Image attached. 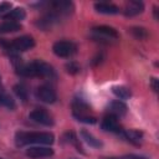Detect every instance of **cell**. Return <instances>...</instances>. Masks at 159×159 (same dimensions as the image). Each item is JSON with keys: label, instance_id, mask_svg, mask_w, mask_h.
Masks as SVG:
<instances>
[{"label": "cell", "instance_id": "obj_1", "mask_svg": "<svg viewBox=\"0 0 159 159\" xmlns=\"http://www.w3.org/2000/svg\"><path fill=\"white\" fill-rule=\"evenodd\" d=\"M16 72L25 77H55V71L52 66L41 60H36L27 65L19 63V66H16Z\"/></svg>", "mask_w": 159, "mask_h": 159}, {"label": "cell", "instance_id": "obj_7", "mask_svg": "<svg viewBox=\"0 0 159 159\" xmlns=\"http://www.w3.org/2000/svg\"><path fill=\"white\" fill-rule=\"evenodd\" d=\"M52 154H53V150L51 148H46V147H32L26 150V155L30 158H34V159L47 158V157H51Z\"/></svg>", "mask_w": 159, "mask_h": 159}, {"label": "cell", "instance_id": "obj_26", "mask_svg": "<svg viewBox=\"0 0 159 159\" xmlns=\"http://www.w3.org/2000/svg\"><path fill=\"white\" fill-rule=\"evenodd\" d=\"M103 159H116V158H103Z\"/></svg>", "mask_w": 159, "mask_h": 159}, {"label": "cell", "instance_id": "obj_17", "mask_svg": "<svg viewBox=\"0 0 159 159\" xmlns=\"http://www.w3.org/2000/svg\"><path fill=\"white\" fill-rule=\"evenodd\" d=\"M129 32L135 37V39H139V40H145L149 34L147 31L145 27H142V26H133L129 29Z\"/></svg>", "mask_w": 159, "mask_h": 159}, {"label": "cell", "instance_id": "obj_9", "mask_svg": "<svg viewBox=\"0 0 159 159\" xmlns=\"http://www.w3.org/2000/svg\"><path fill=\"white\" fill-rule=\"evenodd\" d=\"M144 10V5L142 1H137V0H133V1H129L125 7H124V15L125 16H135L138 14H140L142 11Z\"/></svg>", "mask_w": 159, "mask_h": 159}, {"label": "cell", "instance_id": "obj_3", "mask_svg": "<svg viewBox=\"0 0 159 159\" xmlns=\"http://www.w3.org/2000/svg\"><path fill=\"white\" fill-rule=\"evenodd\" d=\"M52 50L58 57H70L76 52V45L71 41H57L53 43Z\"/></svg>", "mask_w": 159, "mask_h": 159}, {"label": "cell", "instance_id": "obj_8", "mask_svg": "<svg viewBox=\"0 0 159 159\" xmlns=\"http://www.w3.org/2000/svg\"><path fill=\"white\" fill-rule=\"evenodd\" d=\"M102 129L107 130V132H114V133H119L120 132V127L119 123L117 120V117L113 114L106 116L102 120Z\"/></svg>", "mask_w": 159, "mask_h": 159}, {"label": "cell", "instance_id": "obj_5", "mask_svg": "<svg viewBox=\"0 0 159 159\" xmlns=\"http://www.w3.org/2000/svg\"><path fill=\"white\" fill-rule=\"evenodd\" d=\"M29 117H30L31 120H34V122H36V123H40V124H42V125H46V127H50V125L53 124L52 117H51L45 109H41V108L34 109L32 112H30Z\"/></svg>", "mask_w": 159, "mask_h": 159}, {"label": "cell", "instance_id": "obj_16", "mask_svg": "<svg viewBox=\"0 0 159 159\" xmlns=\"http://www.w3.org/2000/svg\"><path fill=\"white\" fill-rule=\"evenodd\" d=\"M112 92L114 93V96H117L120 99H128L132 96V92L128 87L125 86H114L112 88Z\"/></svg>", "mask_w": 159, "mask_h": 159}, {"label": "cell", "instance_id": "obj_20", "mask_svg": "<svg viewBox=\"0 0 159 159\" xmlns=\"http://www.w3.org/2000/svg\"><path fill=\"white\" fill-rule=\"evenodd\" d=\"M0 104L5 106L9 109H14L15 108V102L9 94H0Z\"/></svg>", "mask_w": 159, "mask_h": 159}, {"label": "cell", "instance_id": "obj_15", "mask_svg": "<svg viewBox=\"0 0 159 159\" xmlns=\"http://www.w3.org/2000/svg\"><path fill=\"white\" fill-rule=\"evenodd\" d=\"M21 29V25L19 22H15V21H4L1 25H0V32H15V31H19Z\"/></svg>", "mask_w": 159, "mask_h": 159}, {"label": "cell", "instance_id": "obj_25", "mask_svg": "<svg viewBox=\"0 0 159 159\" xmlns=\"http://www.w3.org/2000/svg\"><path fill=\"white\" fill-rule=\"evenodd\" d=\"M10 4H7V2H2V4H0V12L1 11H4V10H6V9H10Z\"/></svg>", "mask_w": 159, "mask_h": 159}, {"label": "cell", "instance_id": "obj_23", "mask_svg": "<svg viewBox=\"0 0 159 159\" xmlns=\"http://www.w3.org/2000/svg\"><path fill=\"white\" fill-rule=\"evenodd\" d=\"M150 87L153 88V91H154V92H157V91H158L159 84H158V80H157L155 77H153V78L150 80Z\"/></svg>", "mask_w": 159, "mask_h": 159}, {"label": "cell", "instance_id": "obj_13", "mask_svg": "<svg viewBox=\"0 0 159 159\" xmlns=\"http://www.w3.org/2000/svg\"><path fill=\"white\" fill-rule=\"evenodd\" d=\"M25 16H26V12H25V10L22 9V7H16V9H14V10H11L9 14H6L5 16H4V19L5 20H10V21H17V20H22V19H25Z\"/></svg>", "mask_w": 159, "mask_h": 159}, {"label": "cell", "instance_id": "obj_4", "mask_svg": "<svg viewBox=\"0 0 159 159\" xmlns=\"http://www.w3.org/2000/svg\"><path fill=\"white\" fill-rule=\"evenodd\" d=\"M35 46V41L31 36H20L10 41V50L15 51H26Z\"/></svg>", "mask_w": 159, "mask_h": 159}, {"label": "cell", "instance_id": "obj_6", "mask_svg": "<svg viewBox=\"0 0 159 159\" xmlns=\"http://www.w3.org/2000/svg\"><path fill=\"white\" fill-rule=\"evenodd\" d=\"M36 97L45 103H53L56 101L55 91L48 86H41L36 89Z\"/></svg>", "mask_w": 159, "mask_h": 159}, {"label": "cell", "instance_id": "obj_19", "mask_svg": "<svg viewBox=\"0 0 159 159\" xmlns=\"http://www.w3.org/2000/svg\"><path fill=\"white\" fill-rule=\"evenodd\" d=\"M75 118L78 120V122H82V123H87V124H94L97 122L96 117L93 116H88L86 113H73Z\"/></svg>", "mask_w": 159, "mask_h": 159}, {"label": "cell", "instance_id": "obj_22", "mask_svg": "<svg viewBox=\"0 0 159 159\" xmlns=\"http://www.w3.org/2000/svg\"><path fill=\"white\" fill-rule=\"evenodd\" d=\"M66 70H67L68 73L75 75V73H77V72L80 71V66H78L76 62H68V63L66 65Z\"/></svg>", "mask_w": 159, "mask_h": 159}, {"label": "cell", "instance_id": "obj_21", "mask_svg": "<svg viewBox=\"0 0 159 159\" xmlns=\"http://www.w3.org/2000/svg\"><path fill=\"white\" fill-rule=\"evenodd\" d=\"M14 92L16 93V96H17L20 99L26 101V98H27V92H26V89L24 88V86L16 84V86L14 87Z\"/></svg>", "mask_w": 159, "mask_h": 159}, {"label": "cell", "instance_id": "obj_18", "mask_svg": "<svg viewBox=\"0 0 159 159\" xmlns=\"http://www.w3.org/2000/svg\"><path fill=\"white\" fill-rule=\"evenodd\" d=\"M124 137L128 139V140H130L132 143H139L140 142V139L143 138V133L142 132H139V130H135V129H129V130H125L124 132Z\"/></svg>", "mask_w": 159, "mask_h": 159}, {"label": "cell", "instance_id": "obj_12", "mask_svg": "<svg viewBox=\"0 0 159 159\" xmlns=\"http://www.w3.org/2000/svg\"><path fill=\"white\" fill-rule=\"evenodd\" d=\"M108 109L113 113V116L114 114L123 116V114L127 113V106L123 102H120V101H113V102H111L109 106H108Z\"/></svg>", "mask_w": 159, "mask_h": 159}, {"label": "cell", "instance_id": "obj_11", "mask_svg": "<svg viewBox=\"0 0 159 159\" xmlns=\"http://www.w3.org/2000/svg\"><path fill=\"white\" fill-rule=\"evenodd\" d=\"M94 9L101 12V14H118L119 12V7L113 5V4H108V2H96L94 4Z\"/></svg>", "mask_w": 159, "mask_h": 159}, {"label": "cell", "instance_id": "obj_10", "mask_svg": "<svg viewBox=\"0 0 159 159\" xmlns=\"http://www.w3.org/2000/svg\"><path fill=\"white\" fill-rule=\"evenodd\" d=\"M93 31L98 35H102V36L109 37V39H118L119 37V34L117 32V30L111 27V26H104V25L96 26V27H93Z\"/></svg>", "mask_w": 159, "mask_h": 159}, {"label": "cell", "instance_id": "obj_27", "mask_svg": "<svg viewBox=\"0 0 159 159\" xmlns=\"http://www.w3.org/2000/svg\"><path fill=\"white\" fill-rule=\"evenodd\" d=\"M0 159H2V158H0Z\"/></svg>", "mask_w": 159, "mask_h": 159}, {"label": "cell", "instance_id": "obj_14", "mask_svg": "<svg viewBox=\"0 0 159 159\" xmlns=\"http://www.w3.org/2000/svg\"><path fill=\"white\" fill-rule=\"evenodd\" d=\"M81 137H82V139H83L89 147H93V148H101V147H102L101 140L97 139L96 137H93V135H92L89 132H87V130H82V132H81Z\"/></svg>", "mask_w": 159, "mask_h": 159}, {"label": "cell", "instance_id": "obj_2", "mask_svg": "<svg viewBox=\"0 0 159 159\" xmlns=\"http://www.w3.org/2000/svg\"><path fill=\"white\" fill-rule=\"evenodd\" d=\"M55 137L52 133L47 132H17L15 135L16 145L22 147L25 144L36 143V144H52Z\"/></svg>", "mask_w": 159, "mask_h": 159}, {"label": "cell", "instance_id": "obj_24", "mask_svg": "<svg viewBox=\"0 0 159 159\" xmlns=\"http://www.w3.org/2000/svg\"><path fill=\"white\" fill-rule=\"evenodd\" d=\"M122 159H148V158H147V157H142V155L129 154V155H124V157H122Z\"/></svg>", "mask_w": 159, "mask_h": 159}]
</instances>
